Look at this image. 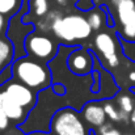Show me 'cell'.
<instances>
[{
    "label": "cell",
    "mask_w": 135,
    "mask_h": 135,
    "mask_svg": "<svg viewBox=\"0 0 135 135\" xmlns=\"http://www.w3.org/2000/svg\"><path fill=\"white\" fill-rule=\"evenodd\" d=\"M66 105H67L66 96L56 94L51 87L40 90L36 105L29 112L28 118L24 121V123L18 125V130L25 134L50 133V123H47L46 118L51 122L54 114Z\"/></svg>",
    "instance_id": "cell-1"
},
{
    "label": "cell",
    "mask_w": 135,
    "mask_h": 135,
    "mask_svg": "<svg viewBox=\"0 0 135 135\" xmlns=\"http://www.w3.org/2000/svg\"><path fill=\"white\" fill-rule=\"evenodd\" d=\"M13 79L28 85L36 92L52 85V78L49 64L33 56H20L12 62Z\"/></svg>",
    "instance_id": "cell-2"
},
{
    "label": "cell",
    "mask_w": 135,
    "mask_h": 135,
    "mask_svg": "<svg viewBox=\"0 0 135 135\" xmlns=\"http://www.w3.org/2000/svg\"><path fill=\"white\" fill-rule=\"evenodd\" d=\"M92 30L88 18L81 15L60 16L51 25V32L55 37L68 44L89 38Z\"/></svg>",
    "instance_id": "cell-3"
},
{
    "label": "cell",
    "mask_w": 135,
    "mask_h": 135,
    "mask_svg": "<svg viewBox=\"0 0 135 135\" xmlns=\"http://www.w3.org/2000/svg\"><path fill=\"white\" fill-rule=\"evenodd\" d=\"M50 133L54 135H88V130L74 108L63 106L54 114Z\"/></svg>",
    "instance_id": "cell-4"
},
{
    "label": "cell",
    "mask_w": 135,
    "mask_h": 135,
    "mask_svg": "<svg viewBox=\"0 0 135 135\" xmlns=\"http://www.w3.org/2000/svg\"><path fill=\"white\" fill-rule=\"evenodd\" d=\"M110 5L121 25V37L135 41V0H110Z\"/></svg>",
    "instance_id": "cell-5"
},
{
    "label": "cell",
    "mask_w": 135,
    "mask_h": 135,
    "mask_svg": "<svg viewBox=\"0 0 135 135\" xmlns=\"http://www.w3.org/2000/svg\"><path fill=\"white\" fill-rule=\"evenodd\" d=\"M25 50L30 56L45 63H49L58 54L56 45L50 37L36 33H30L25 38Z\"/></svg>",
    "instance_id": "cell-6"
},
{
    "label": "cell",
    "mask_w": 135,
    "mask_h": 135,
    "mask_svg": "<svg viewBox=\"0 0 135 135\" xmlns=\"http://www.w3.org/2000/svg\"><path fill=\"white\" fill-rule=\"evenodd\" d=\"M94 58L92 52L88 50L76 47L72 50L68 56H67V67L68 70L78 76H85L89 75L93 71V64H94Z\"/></svg>",
    "instance_id": "cell-7"
},
{
    "label": "cell",
    "mask_w": 135,
    "mask_h": 135,
    "mask_svg": "<svg viewBox=\"0 0 135 135\" xmlns=\"http://www.w3.org/2000/svg\"><path fill=\"white\" fill-rule=\"evenodd\" d=\"M4 90L9 94V97H12L16 102H18L21 106H24L28 112H30L37 102L38 92H36L34 89L29 88L28 85H25L20 81H17L16 79L9 81Z\"/></svg>",
    "instance_id": "cell-8"
},
{
    "label": "cell",
    "mask_w": 135,
    "mask_h": 135,
    "mask_svg": "<svg viewBox=\"0 0 135 135\" xmlns=\"http://www.w3.org/2000/svg\"><path fill=\"white\" fill-rule=\"evenodd\" d=\"M94 46H96V50L106 60L109 67L114 68L119 64V59L117 55V41L110 33H106V32L98 33L94 37Z\"/></svg>",
    "instance_id": "cell-9"
},
{
    "label": "cell",
    "mask_w": 135,
    "mask_h": 135,
    "mask_svg": "<svg viewBox=\"0 0 135 135\" xmlns=\"http://www.w3.org/2000/svg\"><path fill=\"white\" fill-rule=\"evenodd\" d=\"M81 115L85 122H88L93 127H100L106 122V112L104 109V104L98 101H89L81 108Z\"/></svg>",
    "instance_id": "cell-10"
},
{
    "label": "cell",
    "mask_w": 135,
    "mask_h": 135,
    "mask_svg": "<svg viewBox=\"0 0 135 135\" xmlns=\"http://www.w3.org/2000/svg\"><path fill=\"white\" fill-rule=\"evenodd\" d=\"M1 109L11 121L17 122V123L24 122L29 114V112L24 106H21L18 102H16L12 97H9V94L5 90L1 92Z\"/></svg>",
    "instance_id": "cell-11"
},
{
    "label": "cell",
    "mask_w": 135,
    "mask_h": 135,
    "mask_svg": "<svg viewBox=\"0 0 135 135\" xmlns=\"http://www.w3.org/2000/svg\"><path fill=\"white\" fill-rule=\"evenodd\" d=\"M15 58V45L13 42L5 37L0 38V72L9 64H12Z\"/></svg>",
    "instance_id": "cell-12"
},
{
    "label": "cell",
    "mask_w": 135,
    "mask_h": 135,
    "mask_svg": "<svg viewBox=\"0 0 135 135\" xmlns=\"http://www.w3.org/2000/svg\"><path fill=\"white\" fill-rule=\"evenodd\" d=\"M104 109L106 112V115L109 119H112L113 122H129L130 114L123 113L117 104H113L110 100H104Z\"/></svg>",
    "instance_id": "cell-13"
},
{
    "label": "cell",
    "mask_w": 135,
    "mask_h": 135,
    "mask_svg": "<svg viewBox=\"0 0 135 135\" xmlns=\"http://www.w3.org/2000/svg\"><path fill=\"white\" fill-rule=\"evenodd\" d=\"M88 21H89L90 26L93 30H100L102 28V24L106 18V12L104 11V8H93L92 11H89L88 15Z\"/></svg>",
    "instance_id": "cell-14"
},
{
    "label": "cell",
    "mask_w": 135,
    "mask_h": 135,
    "mask_svg": "<svg viewBox=\"0 0 135 135\" xmlns=\"http://www.w3.org/2000/svg\"><path fill=\"white\" fill-rule=\"evenodd\" d=\"M115 104L118 105V108H119L123 113L131 115V113H133V110H134L135 104H134L133 97H131L130 94H127V93H121V94H118V96L115 97Z\"/></svg>",
    "instance_id": "cell-15"
},
{
    "label": "cell",
    "mask_w": 135,
    "mask_h": 135,
    "mask_svg": "<svg viewBox=\"0 0 135 135\" xmlns=\"http://www.w3.org/2000/svg\"><path fill=\"white\" fill-rule=\"evenodd\" d=\"M22 7V0H0L1 15H16Z\"/></svg>",
    "instance_id": "cell-16"
},
{
    "label": "cell",
    "mask_w": 135,
    "mask_h": 135,
    "mask_svg": "<svg viewBox=\"0 0 135 135\" xmlns=\"http://www.w3.org/2000/svg\"><path fill=\"white\" fill-rule=\"evenodd\" d=\"M119 45L122 49L123 55L130 60V62H135V41H129L125 38H119Z\"/></svg>",
    "instance_id": "cell-17"
},
{
    "label": "cell",
    "mask_w": 135,
    "mask_h": 135,
    "mask_svg": "<svg viewBox=\"0 0 135 135\" xmlns=\"http://www.w3.org/2000/svg\"><path fill=\"white\" fill-rule=\"evenodd\" d=\"M29 5L32 7L36 16L42 17L49 13V1L47 0H29Z\"/></svg>",
    "instance_id": "cell-18"
},
{
    "label": "cell",
    "mask_w": 135,
    "mask_h": 135,
    "mask_svg": "<svg viewBox=\"0 0 135 135\" xmlns=\"http://www.w3.org/2000/svg\"><path fill=\"white\" fill-rule=\"evenodd\" d=\"M9 80H13V70H12V64L7 66L1 72H0V85L9 83Z\"/></svg>",
    "instance_id": "cell-19"
},
{
    "label": "cell",
    "mask_w": 135,
    "mask_h": 135,
    "mask_svg": "<svg viewBox=\"0 0 135 135\" xmlns=\"http://www.w3.org/2000/svg\"><path fill=\"white\" fill-rule=\"evenodd\" d=\"M94 1L93 0H78L75 7L79 9V11H83V12H89L94 8Z\"/></svg>",
    "instance_id": "cell-20"
},
{
    "label": "cell",
    "mask_w": 135,
    "mask_h": 135,
    "mask_svg": "<svg viewBox=\"0 0 135 135\" xmlns=\"http://www.w3.org/2000/svg\"><path fill=\"white\" fill-rule=\"evenodd\" d=\"M51 88H52V90H54L56 94H59V96H64V94H66V85L62 84V83H59V81L52 83Z\"/></svg>",
    "instance_id": "cell-21"
},
{
    "label": "cell",
    "mask_w": 135,
    "mask_h": 135,
    "mask_svg": "<svg viewBox=\"0 0 135 135\" xmlns=\"http://www.w3.org/2000/svg\"><path fill=\"white\" fill-rule=\"evenodd\" d=\"M9 121L11 119L8 118V115L3 112V109H0V130H5L9 125Z\"/></svg>",
    "instance_id": "cell-22"
},
{
    "label": "cell",
    "mask_w": 135,
    "mask_h": 135,
    "mask_svg": "<svg viewBox=\"0 0 135 135\" xmlns=\"http://www.w3.org/2000/svg\"><path fill=\"white\" fill-rule=\"evenodd\" d=\"M98 135H122V133H121L119 130H117V129H113V127H112V129H109V130H106V131L98 133Z\"/></svg>",
    "instance_id": "cell-23"
},
{
    "label": "cell",
    "mask_w": 135,
    "mask_h": 135,
    "mask_svg": "<svg viewBox=\"0 0 135 135\" xmlns=\"http://www.w3.org/2000/svg\"><path fill=\"white\" fill-rule=\"evenodd\" d=\"M5 28H7V20H5L4 15L0 13V36L5 32Z\"/></svg>",
    "instance_id": "cell-24"
},
{
    "label": "cell",
    "mask_w": 135,
    "mask_h": 135,
    "mask_svg": "<svg viewBox=\"0 0 135 135\" xmlns=\"http://www.w3.org/2000/svg\"><path fill=\"white\" fill-rule=\"evenodd\" d=\"M129 80L133 81V83H135V71H131V72L129 74Z\"/></svg>",
    "instance_id": "cell-25"
},
{
    "label": "cell",
    "mask_w": 135,
    "mask_h": 135,
    "mask_svg": "<svg viewBox=\"0 0 135 135\" xmlns=\"http://www.w3.org/2000/svg\"><path fill=\"white\" fill-rule=\"evenodd\" d=\"M130 121L133 122V125H134V127H135V106H134V110H133L131 115H130Z\"/></svg>",
    "instance_id": "cell-26"
},
{
    "label": "cell",
    "mask_w": 135,
    "mask_h": 135,
    "mask_svg": "<svg viewBox=\"0 0 135 135\" xmlns=\"http://www.w3.org/2000/svg\"><path fill=\"white\" fill-rule=\"evenodd\" d=\"M56 3H58V4H60V5H64V4H67V3H68V0H56Z\"/></svg>",
    "instance_id": "cell-27"
},
{
    "label": "cell",
    "mask_w": 135,
    "mask_h": 135,
    "mask_svg": "<svg viewBox=\"0 0 135 135\" xmlns=\"http://www.w3.org/2000/svg\"><path fill=\"white\" fill-rule=\"evenodd\" d=\"M93 1H94V4H97V5L102 3V0H93Z\"/></svg>",
    "instance_id": "cell-28"
},
{
    "label": "cell",
    "mask_w": 135,
    "mask_h": 135,
    "mask_svg": "<svg viewBox=\"0 0 135 135\" xmlns=\"http://www.w3.org/2000/svg\"><path fill=\"white\" fill-rule=\"evenodd\" d=\"M0 109H1V92H0Z\"/></svg>",
    "instance_id": "cell-29"
},
{
    "label": "cell",
    "mask_w": 135,
    "mask_h": 135,
    "mask_svg": "<svg viewBox=\"0 0 135 135\" xmlns=\"http://www.w3.org/2000/svg\"><path fill=\"white\" fill-rule=\"evenodd\" d=\"M34 135H44V133H41V134H34Z\"/></svg>",
    "instance_id": "cell-30"
},
{
    "label": "cell",
    "mask_w": 135,
    "mask_h": 135,
    "mask_svg": "<svg viewBox=\"0 0 135 135\" xmlns=\"http://www.w3.org/2000/svg\"><path fill=\"white\" fill-rule=\"evenodd\" d=\"M11 135H15V134H13V131H12V134H11Z\"/></svg>",
    "instance_id": "cell-31"
},
{
    "label": "cell",
    "mask_w": 135,
    "mask_h": 135,
    "mask_svg": "<svg viewBox=\"0 0 135 135\" xmlns=\"http://www.w3.org/2000/svg\"><path fill=\"white\" fill-rule=\"evenodd\" d=\"M127 135H131V134H127Z\"/></svg>",
    "instance_id": "cell-32"
}]
</instances>
